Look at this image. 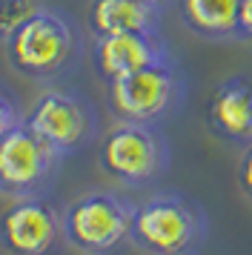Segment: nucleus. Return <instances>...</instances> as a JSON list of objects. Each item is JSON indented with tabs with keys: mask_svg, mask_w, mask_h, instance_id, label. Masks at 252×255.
Masks as SVG:
<instances>
[{
	"mask_svg": "<svg viewBox=\"0 0 252 255\" xmlns=\"http://www.w3.org/2000/svg\"><path fill=\"white\" fill-rule=\"evenodd\" d=\"M23 124L63 158L86 149L98 138L95 106L75 89H46L34 98Z\"/></svg>",
	"mask_w": 252,
	"mask_h": 255,
	"instance_id": "obj_6",
	"label": "nucleus"
},
{
	"mask_svg": "<svg viewBox=\"0 0 252 255\" xmlns=\"http://www.w3.org/2000/svg\"><path fill=\"white\" fill-rule=\"evenodd\" d=\"M20 121H23V115L17 112V106H14V101H11V95L0 86V138H3L11 127H17Z\"/></svg>",
	"mask_w": 252,
	"mask_h": 255,
	"instance_id": "obj_14",
	"label": "nucleus"
},
{
	"mask_svg": "<svg viewBox=\"0 0 252 255\" xmlns=\"http://www.w3.org/2000/svg\"><path fill=\"white\" fill-rule=\"evenodd\" d=\"M149 3H155V6H160V9H163V6H166L169 0H149Z\"/></svg>",
	"mask_w": 252,
	"mask_h": 255,
	"instance_id": "obj_17",
	"label": "nucleus"
},
{
	"mask_svg": "<svg viewBox=\"0 0 252 255\" xmlns=\"http://www.w3.org/2000/svg\"><path fill=\"white\" fill-rule=\"evenodd\" d=\"M92 60H95V72L101 75V81L109 83L143 69V66L172 60V52L169 43L160 35V29H155V32H121V35L109 37H95Z\"/></svg>",
	"mask_w": 252,
	"mask_h": 255,
	"instance_id": "obj_9",
	"label": "nucleus"
},
{
	"mask_svg": "<svg viewBox=\"0 0 252 255\" xmlns=\"http://www.w3.org/2000/svg\"><path fill=\"white\" fill-rule=\"evenodd\" d=\"M40 9L37 0H0V43Z\"/></svg>",
	"mask_w": 252,
	"mask_h": 255,
	"instance_id": "obj_13",
	"label": "nucleus"
},
{
	"mask_svg": "<svg viewBox=\"0 0 252 255\" xmlns=\"http://www.w3.org/2000/svg\"><path fill=\"white\" fill-rule=\"evenodd\" d=\"M60 161L63 155L20 121L0 138V195L14 201L46 195L55 184Z\"/></svg>",
	"mask_w": 252,
	"mask_h": 255,
	"instance_id": "obj_7",
	"label": "nucleus"
},
{
	"mask_svg": "<svg viewBox=\"0 0 252 255\" xmlns=\"http://www.w3.org/2000/svg\"><path fill=\"white\" fill-rule=\"evenodd\" d=\"M135 204L112 189H92L63 207V241L80 253L103 255L129 238Z\"/></svg>",
	"mask_w": 252,
	"mask_h": 255,
	"instance_id": "obj_5",
	"label": "nucleus"
},
{
	"mask_svg": "<svg viewBox=\"0 0 252 255\" xmlns=\"http://www.w3.org/2000/svg\"><path fill=\"white\" fill-rule=\"evenodd\" d=\"M206 129L229 146L247 149L252 143V78L232 75L215 86L206 101Z\"/></svg>",
	"mask_w": 252,
	"mask_h": 255,
	"instance_id": "obj_10",
	"label": "nucleus"
},
{
	"mask_svg": "<svg viewBox=\"0 0 252 255\" xmlns=\"http://www.w3.org/2000/svg\"><path fill=\"white\" fill-rule=\"evenodd\" d=\"M238 189L252 204V143L244 149V155H241V161H238Z\"/></svg>",
	"mask_w": 252,
	"mask_h": 255,
	"instance_id": "obj_16",
	"label": "nucleus"
},
{
	"mask_svg": "<svg viewBox=\"0 0 252 255\" xmlns=\"http://www.w3.org/2000/svg\"><path fill=\"white\" fill-rule=\"evenodd\" d=\"M206 235V212L192 198L160 192L135 204L129 241L146 255H195Z\"/></svg>",
	"mask_w": 252,
	"mask_h": 255,
	"instance_id": "obj_2",
	"label": "nucleus"
},
{
	"mask_svg": "<svg viewBox=\"0 0 252 255\" xmlns=\"http://www.w3.org/2000/svg\"><path fill=\"white\" fill-rule=\"evenodd\" d=\"M98 163L124 186L155 184L169 169V140L158 124L115 121V127L101 138Z\"/></svg>",
	"mask_w": 252,
	"mask_h": 255,
	"instance_id": "obj_3",
	"label": "nucleus"
},
{
	"mask_svg": "<svg viewBox=\"0 0 252 255\" xmlns=\"http://www.w3.org/2000/svg\"><path fill=\"white\" fill-rule=\"evenodd\" d=\"M63 238V209L46 195L17 198L0 215V247L9 255H52Z\"/></svg>",
	"mask_w": 252,
	"mask_h": 255,
	"instance_id": "obj_8",
	"label": "nucleus"
},
{
	"mask_svg": "<svg viewBox=\"0 0 252 255\" xmlns=\"http://www.w3.org/2000/svg\"><path fill=\"white\" fill-rule=\"evenodd\" d=\"M235 40H252V0H238V14H235Z\"/></svg>",
	"mask_w": 252,
	"mask_h": 255,
	"instance_id": "obj_15",
	"label": "nucleus"
},
{
	"mask_svg": "<svg viewBox=\"0 0 252 255\" xmlns=\"http://www.w3.org/2000/svg\"><path fill=\"white\" fill-rule=\"evenodd\" d=\"M238 0H178L181 23L201 40H235Z\"/></svg>",
	"mask_w": 252,
	"mask_h": 255,
	"instance_id": "obj_12",
	"label": "nucleus"
},
{
	"mask_svg": "<svg viewBox=\"0 0 252 255\" xmlns=\"http://www.w3.org/2000/svg\"><path fill=\"white\" fill-rule=\"evenodd\" d=\"M86 29L92 37L155 32L160 29V6L149 0H92L86 9Z\"/></svg>",
	"mask_w": 252,
	"mask_h": 255,
	"instance_id": "obj_11",
	"label": "nucleus"
},
{
	"mask_svg": "<svg viewBox=\"0 0 252 255\" xmlns=\"http://www.w3.org/2000/svg\"><path fill=\"white\" fill-rule=\"evenodd\" d=\"M183 95L186 81L175 58L143 66L132 75L106 83V104L115 121L160 124L181 106Z\"/></svg>",
	"mask_w": 252,
	"mask_h": 255,
	"instance_id": "obj_4",
	"label": "nucleus"
},
{
	"mask_svg": "<svg viewBox=\"0 0 252 255\" xmlns=\"http://www.w3.org/2000/svg\"><path fill=\"white\" fill-rule=\"evenodd\" d=\"M6 60L17 75L34 83H52L78 66L83 37L78 23L57 9L40 6L6 40Z\"/></svg>",
	"mask_w": 252,
	"mask_h": 255,
	"instance_id": "obj_1",
	"label": "nucleus"
}]
</instances>
